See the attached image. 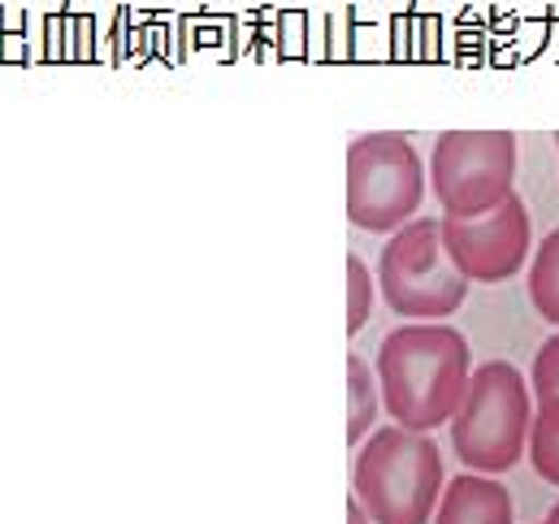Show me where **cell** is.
I'll list each match as a JSON object with an SVG mask.
<instances>
[{"label":"cell","instance_id":"obj_17","mask_svg":"<svg viewBox=\"0 0 559 524\" xmlns=\"http://www.w3.org/2000/svg\"><path fill=\"white\" fill-rule=\"evenodd\" d=\"M74 26H79V57L74 61H87L96 48V26H92V17H79V13H74Z\"/></svg>","mask_w":559,"mask_h":524},{"label":"cell","instance_id":"obj_18","mask_svg":"<svg viewBox=\"0 0 559 524\" xmlns=\"http://www.w3.org/2000/svg\"><path fill=\"white\" fill-rule=\"evenodd\" d=\"M347 524H373L369 516H365V512H360V503H356V499L347 503Z\"/></svg>","mask_w":559,"mask_h":524},{"label":"cell","instance_id":"obj_15","mask_svg":"<svg viewBox=\"0 0 559 524\" xmlns=\"http://www.w3.org/2000/svg\"><path fill=\"white\" fill-rule=\"evenodd\" d=\"M26 61H44V13H26Z\"/></svg>","mask_w":559,"mask_h":524},{"label":"cell","instance_id":"obj_4","mask_svg":"<svg viewBox=\"0 0 559 524\" xmlns=\"http://www.w3.org/2000/svg\"><path fill=\"white\" fill-rule=\"evenodd\" d=\"M425 200V160L400 131H369L347 143V217L356 230L395 235Z\"/></svg>","mask_w":559,"mask_h":524},{"label":"cell","instance_id":"obj_7","mask_svg":"<svg viewBox=\"0 0 559 524\" xmlns=\"http://www.w3.org/2000/svg\"><path fill=\"white\" fill-rule=\"evenodd\" d=\"M442 248L468 282H508L530 261V209L512 191L481 217H438Z\"/></svg>","mask_w":559,"mask_h":524},{"label":"cell","instance_id":"obj_6","mask_svg":"<svg viewBox=\"0 0 559 524\" xmlns=\"http://www.w3.org/2000/svg\"><path fill=\"white\" fill-rule=\"evenodd\" d=\"M516 134L512 131H442L429 152V187L442 217H481L512 195Z\"/></svg>","mask_w":559,"mask_h":524},{"label":"cell","instance_id":"obj_5","mask_svg":"<svg viewBox=\"0 0 559 524\" xmlns=\"http://www.w3.org/2000/svg\"><path fill=\"white\" fill-rule=\"evenodd\" d=\"M378 290L408 321H442L464 308L468 277L447 257L438 217H413L391 235L378 257Z\"/></svg>","mask_w":559,"mask_h":524},{"label":"cell","instance_id":"obj_10","mask_svg":"<svg viewBox=\"0 0 559 524\" xmlns=\"http://www.w3.org/2000/svg\"><path fill=\"white\" fill-rule=\"evenodd\" d=\"M530 460H534V473L559 486V398H543L534 420H530Z\"/></svg>","mask_w":559,"mask_h":524},{"label":"cell","instance_id":"obj_3","mask_svg":"<svg viewBox=\"0 0 559 524\" xmlns=\"http://www.w3.org/2000/svg\"><path fill=\"white\" fill-rule=\"evenodd\" d=\"M530 386L516 365L486 360L473 369L468 391L451 416V446L468 473H512L530 442Z\"/></svg>","mask_w":559,"mask_h":524},{"label":"cell","instance_id":"obj_1","mask_svg":"<svg viewBox=\"0 0 559 524\" xmlns=\"http://www.w3.org/2000/svg\"><path fill=\"white\" fill-rule=\"evenodd\" d=\"M373 373L391 420L413 433H433L451 425L468 391L473 352L468 338L442 321H408L382 338Z\"/></svg>","mask_w":559,"mask_h":524},{"label":"cell","instance_id":"obj_14","mask_svg":"<svg viewBox=\"0 0 559 524\" xmlns=\"http://www.w3.org/2000/svg\"><path fill=\"white\" fill-rule=\"evenodd\" d=\"M44 61H66V13L44 17Z\"/></svg>","mask_w":559,"mask_h":524},{"label":"cell","instance_id":"obj_9","mask_svg":"<svg viewBox=\"0 0 559 524\" xmlns=\"http://www.w3.org/2000/svg\"><path fill=\"white\" fill-rule=\"evenodd\" d=\"M378 407H382L378 373H373L360 356H347V442H352V446H360V442L373 433Z\"/></svg>","mask_w":559,"mask_h":524},{"label":"cell","instance_id":"obj_16","mask_svg":"<svg viewBox=\"0 0 559 524\" xmlns=\"http://www.w3.org/2000/svg\"><path fill=\"white\" fill-rule=\"evenodd\" d=\"M0 61H26V31H0Z\"/></svg>","mask_w":559,"mask_h":524},{"label":"cell","instance_id":"obj_8","mask_svg":"<svg viewBox=\"0 0 559 524\" xmlns=\"http://www.w3.org/2000/svg\"><path fill=\"white\" fill-rule=\"evenodd\" d=\"M512 490L486 473H460L442 486L433 524H512Z\"/></svg>","mask_w":559,"mask_h":524},{"label":"cell","instance_id":"obj_19","mask_svg":"<svg viewBox=\"0 0 559 524\" xmlns=\"http://www.w3.org/2000/svg\"><path fill=\"white\" fill-rule=\"evenodd\" d=\"M543 524H559V503H556V508H551V516H547V521H543Z\"/></svg>","mask_w":559,"mask_h":524},{"label":"cell","instance_id":"obj_12","mask_svg":"<svg viewBox=\"0 0 559 524\" xmlns=\"http://www.w3.org/2000/svg\"><path fill=\"white\" fill-rule=\"evenodd\" d=\"M373 317V273L356 252L347 257V334H360Z\"/></svg>","mask_w":559,"mask_h":524},{"label":"cell","instance_id":"obj_13","mask_svg":"<svg viewBox=\"0 0 559 524\" xmlns=\"http://www.w3.org/2000/svg\"><path fill=\"white\" fill-rule=\"evenodd\" d=\"M530 386L538 394V403H543V398H559V334H551V338L538 347Z\"/></svg>","mask_w":559,"mask_h":524},{"label":"cell","instance_id":"obj_11","mask_svg":"<svg viewBox=\"0 0 559 524\" xmlns=\"http://www.w3.org/2000/svg\"><path fill=\"white\" fill-rule=\"evenodd\" d=\"M530 299L543 321L559 325V226L538 243L534 264H530Z\"/></svg>","mask_w":559,"mask_h":524},{"label":"cell","instance_id":"obj_2","mask_svg":"<svg viewBox=\"0 0 559 524\" xmlns=\"http://www.w3.org/2000/svg\"><path fill=\"white\" fill-rule=\"evenodd\" d=\"M442 486V451L425 433L386 425L356 446L352 499L373 524H429Z\"/></svg>","mask_w":559,"mask_h":524}]
</instances>
